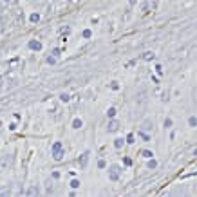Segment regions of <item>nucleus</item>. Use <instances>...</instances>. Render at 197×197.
Listing matches in <instances>:
<instances>
[{
    "label": "nucleus",
    "instance_id": "nucleus-14",
    "mask_svg": "<svg viewBox=\"0 0 197 197\" xmlns=\"http://www.w3.org/2000/svg\"><path fill=\"white\" fill-rule=\"evenodd\" d=\"M60 53H61V51H60L58 47H54V49L51 51V56H53V58H56V60H58V58H60Z\"/></svg>",
    "mask_w": 197,
    "mask_h": 197
},
{
    "label": "nucleus",
    "instance_id": "nucleus-28",
    "mask_svg": "<svg viewBox=\"0 0 197 197\" xmlns=\"http://www.w3.org/2000/svg\"><path fill=\"white\" fill-rule=\"evenodd\" d=\"M127 143H134V136H132V134L127 136Z\"/></svg>",
    "mask_w": 197,
    "mask_h": 197
},
{
    "label": "nucleus",
    "instance_id": "nucleus-20",
    "mask_svg": "<svg viewBox=\"0 0 197 197\" xmlns=\"http://www.w3.org/2000/svg\"><path fill=\"white\" fill-rule=\"evenodd\" d=\"M60 99H61V101H65V103H67V101H69V99H71V96H69V94H65V92H63V94H60Z\"/></svg>",
    "mask_w": 197,
    "mask_h": 197
},
{
    "label": "nucleus",
    "instance_id": "nucleus-7",
    "mask_svg": "<svg viewBox=\"0 0 197 197\" xmlns=\"http://www.w3.org/2000/svg\"><path fill=\"white\" fill-rule=\"evenodd\" d=\"M27 47H29L31 51H40V49H42V42H38V40H29V42H27Z\"/></svg>",
    "mask_w": 197,
    "mask_h": 197
},
{
    "label": "nucleus",
    "instance_id": "nucleus-5",
    "mask_svg": "<svg viewBox=\"0 0 197 197\" xmlns=\"http://www.w3.org/2000/svg\"><path fill=\"white\" fill-rule=\"evenodd\" d=\"M40 195V188L36 184H31V186H27V190H25V197H38Z\"/></svg>",
    "mask_w": 197,
    "mask_h": 197
},
{
    "label": "nucleus",
    "instance_id": "nucleus-25",
    "mask_svg": "<svg viewBox=\"0 0 197 197\" xmlns=\"http://www.w3.org/2000/svg\"><path fill=\"white\" fill-rule=\"evenodd\" d=\"M123 163H125L127 166H130V165H132V159H130V158H125V159H123Z\"/></svg>",
    "mask_w": 197,
    "mask_h": 197
},
{
    "label": "nucleus",
    "instance_id": "nucleus-21",
    "mask_svg": "<svg viewBox=\"0 0 197 197\" xmlns=\"http://www.w3.org/2000/svg\"><path fill=\"white\" fill-rule=\"evenodd\" d=\"M141 154H143V158H152V156H154V154H152V152H150V150H143V152H141Z\"/></svg>",
    "mask_w": 197,
    "mask_h": 197
},
{
    "label": "nucleus",
    "instance_id": "nucleus-26",
    "mask_svg": "<svg viewBox=\"0 0 197 197\" xmlns=\"http://www.w3.org/2000/svg\"><path fill=\"white\" fill-rule=\"evenodd\" d=\"M47 63H51V65H53V63H56V58H53V56H47Z\"/></svg>",
    "mask_w": 197,
    "mask_h": 197
},
{
    "label": "nucleus",
    "instance_id": "nucleus-12",
    "mask_svg": "<svg viewBox=\"0 0 197 197\" xmlns=\"http://www.w3.org/2000/svg\"><path fill=\"white\" fill-rule=\"evenodd\" d=\"M53 118H54V119L61 118V110H60L58 107H54V109H53Z\"/></svg>",
    "mask_w": 197,
    "mask_h": 197
},
{
    "label": "nucleus",
    "instance_id": "nucleus-4",
    "mask_svg": "<svg viewBox=\"0 0 197 197\" xmlns=\"http://www.w3.org/2000/svg\"><path fill=\"white\" fill-rule=\"evenodd\" d=\"M154 130V121L150 118L143 119V123L139 125V132H143V134H147V132H152Z\"/></svg>",
    "mask_w": 197,
    "mask_h": 197
},
{
    "label": "nucleus",
    "instance_id": "nucleus-6",
    "mask_svg": "<svg viewBox=\"0 0 197 197\" xmlns=\"http://www.w3.org/2000/svg\"><path fill=\"white\" fill-rule=\"evenodd\" d=\"M119 127H121V125H119L118 119H110V121H109V127H107V130H109V132H118Z\"/></svg>",
    "mask_w": 197,
    "mask_h": 197
},
{
    "label": "nucleus",
    "instance_id": "nucleus-2",
    "mask_svg": "<svg viewBox=\"0 0 197 197\" xmlns=\"http://www.w3.org/2000/svg\"><path fill=\"white\" fill-rule=\"evenodd\" d=\"M13 161H15V156L13 154H4L0 158V170H9L13 166Z\"/></svg>",
    "mask_w": 197,
    "mask_h": 197
},
{
    "label": "nucleus",
    "instance_id": "nucleus-31",
    "mask_svg": "<svg viewBox=\"0 0 197 197\" xmlns=\"http://www.w3.org/2000/svg\"><path fill=\"white\" fill-rule=\"evenodd\" d=\"M156 71H158V74H163V67L161 65H156Z\"/></svg>",
    "mask_w": 197,
    "mask_h": 197
},
{
    "label": "nucleus",
    "instance_id": "nucleus-15",
    "mask_svg": "<svg viewBox=\"0 0 197 197\" xmlns=\"http://www.w3.org/2000/svg\"><path fill=\"white\" fill-rule=\"evenodd\" d=\"M107 116H109V118L112 119V118H114V116H116V109H114V107H110V109L107 110Z\"/></svg>",
    "mask_w": 197,
    "mask_h": 197
},
{
    "label": "nucleus",
    "instance_id": "nucleus-9",
    "mask_svg": "<svg viewBox=\"0 0 197 197\" xmlns=\"http://www.w3.org/2000/svg\"><path fill=\"white\" fill-rule=\"evenodd\" d=\"M0 197H11V188L7 184L0 186Z\"/></svg>",
    "mask_w": 197,
    "mask_h": 197
},
{
    "label": "nucleus",
    "instance_id": "nucleus-3",
    "mask_svg": "<svg viewBox=\"0 0 197 197\" xmlns=\"http://www.w3.org/2000/svg\"><path fill=\"white\" fill-rule=\"evenodd\" d=\"M121 176V166L119 165H110L109 166V179L110 181H118Z\"/></svg>",
    "mask_w": 197,
    "mask_h": 197
},
{
    "label": "nucleus",
    "instance_id": "nucleus-16",
    "mask_svg": "<svg viewBox=\"0 0 197 197\" xmlns=\"http://www.w3.org/2000/svg\"><path fill=\"white\" fill-rule=\"evenodd\" d=\"M123 143H125V141H123L121 138L114 139V147H116V148H121V147H123Z\"/></svg>",
    "mask_w": 197,
    "mask_h": 197
},
{
    "label": "nucleus",
    "instance_id": "nucleus-11",
    "mask_svg": "<svg viewBox=\"0 0 197 197\" xmlns=\"http://www.w3.org/2000/svg\"><path fill=\"white\" fill-rule=\"evenodd\" d=\"M40 20V13H31V17H29V22L31 24H36Z\"/></svg>",
    "mask_w": 197,
    "mask_h": 197
},
{
    "label": "nucleus",
    "instance_id": "nucleus-23",
    "mask_svg": "<svg viewBox=\"0 0 197 197\" xmlns=\"http://www.w3.org/2000/svg\"><path fill=\"white\" fill-rule=\"evenodd\" d=\"M91 36H92L91 29H85V31H83V38H91Z\"/></svg>",
    "mask_w": 197,
    "mask_h": 197
},
{
    "label": "nucleus",
    "instance_id": "nucleus-18",
    "mask_svg": "<svg viewBox=\"0 0 197 197\" xmlns=\"http://www.w3.org/2000/svg\"><path fill=\"white\" fill-rule=\"evenodd\" d=\"M71 188H72V190L80 188V181H78V179H72V181H71Z\"/></svg>",
    "mask_w": 197,
    "mask_h": 197
},
{
    "label": "nucleus",
    "instance_id": "nucleus-24",
    "mask_svg": "<svg viewBox=\"0 0 197 197\" xmlns=\"http://www.w3.org/2000/svg\"><path fill=\"white\" fill-rule=\"evenodd\" d=\"M165 127H166V128H168V127H172V119H170V118L165 119Z\"/></svg>",
    "mask_w": 197,
    "mask_h": 197
},
{
    "label": "nucleus",
    "instance_id": "nucleus-27",
    "mask_svg": "<svg viewBox=\"0 0 197 197\" xmlns=\"http://www.w3.org/2000/svg\"><path fill=\"white\" fill-rule=\"evenodd\" d=\"M139 136H141V138L145 139V141H148V139H150V136H148V134H143V132H138Z\"/></svg>",
    "mask_w": 197,
    "mask_h": 197
},
{
    "label": "nucleus",
    "instance_id": "nucleus-10",
    "mask_svg": "<svg viewBox=\"0 0 197 197\" xmlns=\"http://www.w3.org/2000/svg\"><path fill=\"white\" fill-rule=\"evenodd\" d=\"M53 190H54V181H53V179H47V181H45V192L51 194Z\"/></svg>",
    "mask_w": 197,
    "mask_h": 197
},
{
    "label": "nucleus",
    "instance_id": "nucleus-30",
    "mask_svg": "<svg viewBox=\"0 0 197 197\" xmlns=\"http://www.w3.org/2000/svg\"><path fill=\"white\" fill-rule=\"evenodd\" d=\"M98 166L99 168H105V161H103V159H99L98 161Z\"/></svg>",
    "mask_w": 197,
    "mask_h": 197
},
{
    "label": "nucleus",
    "instance_id": "nucleus-29",
    "mask_svg": "<svg viewBox=\"0 0 197 197\" xmlns=\"http://www.w3.org/2000/svg\"><path fill=\"white\" fill-rule=\"evenodd\" d=\"M110 87H112V89H114V91H118V89H119L118 81H112V85H110Z\"/></svg>",
    "mask_w": 197,
    "mask_h": 197
},
{
    "label": "nucleus",
    "instance_id": "nucleus-22",
    "mask_svg": "<svg viewBox=\"0 0 197 197\" xmlns=\"http://www.w3.org/2000/svg\"><path fill=\"white\" fill-rule=\"evenodd\" d=\"M143 58H145V60H154V53H145V54H143Z\"/></svg>",
    "mask_w": 197,
    "mask_h": 197
},
{
    "label": "nucleus",
    "instance_id": "nucleus-13",
    "mask_svg": "<svg viewBox=\"0 0 197 197\" xmlns=\"http://www.w3.org/2000/svg\"><path fill=\"white\" fill-rule=\"evenodd\" d=\"M81 125H83V121L80 118H76L74 121H72V128H81Z\"/></svg>",
    "mask_w": 197,
    "mask_h": 197
},
{
    "label": "nucleus",
    "instance_id": "nucleus-19",
    "mask_svg": "<svg viewBox=\"0 0 197 197\" xmlns=\"http://www.w3.org/2000/svg\"><path fill=\"white\" fill-rule=\"evenodd\" d=\"M156 166H158V163H156L154 159H150V161H148V168H150V170H154Z\"/></svg>",
    "mask_w": 197,
    "mask_h": 197
},
{
    "label": "nucleus",
    "instance_id": "nucleus-8",
    "mask_svg": "<svg viewBox=\"0 0 197 197\" xmlns=\"http://www.w3.org/2000/svg\"><path fill=\"white\" fill-rule=\"evenodd\" d=\"M78 163H80V168H85V166H87V163H89V152L81 154L80 159H78Z\"/></svg>",
    "mask_w": 197,
    "mask_h": 197
},
{
    "label": "nucleus",
    "instance_id": "nucleus-1",
    "mask_svg": "<svg viewBox=\"0 0 197 197\" xmlns=\"http://www.w3.org/2000/svg\"><path fill=\"white\" fill-rule=\"evenodd\" d=\"M53 159L54 161H61L63 156H65V152H63V145H61V141H54L53 143Z\"/></svg>",
    "mask_w": 197,
    "mask_h": 197
},
{
    "label": "nucleus",
    "instance_id": "nucleus-17",
    "mask_svg": "<svg viewBox=\"0 0 197 197\" xmlns=\"http://www.w3.org/2000/svg\"><path fill=\"white\" fill-rule=\"evenodd\" d=\"M188 125H190V127H197V118L190 116V118H188Z\"/></svg>",
    "mask_w": 197,
    "mask_h": 197
}]
</instances>
